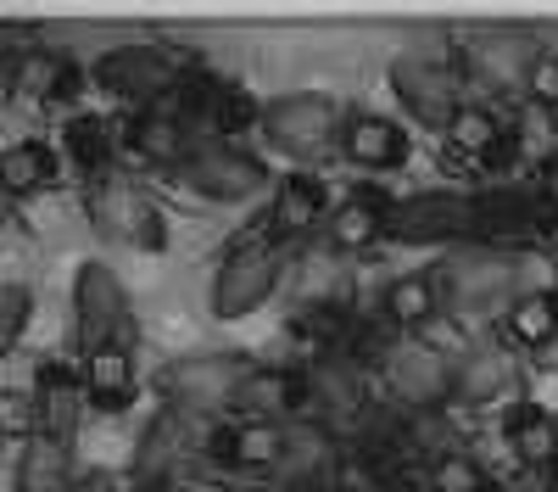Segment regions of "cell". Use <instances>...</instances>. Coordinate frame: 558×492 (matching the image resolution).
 Masks as SVG:
<instances>
[{
  "label": "cell",
  "mask_w": 558,
  "mask_h": 492,
  "mask_svg": "<svg viewBox=\"0 0 558 492\" xmlns=\"http://www.w3.org/2000/svg\"><path fill=\"white\" fill-rule=\"evenodd\" d=\"M73 320H78V347L96 352L112 347L129 325V291L118 286V275L107 263H84L73 280Z\"/></svg>",
  "instance_id": "cell-5"
},
{
  "label": "cell",
  "mask_w": 558,
  "mask_h": 492,
  "mask_svg": "<svg viewBox=\"0 0 558 492\" xmlns=\"http://www.w3.org/2000/svg\"><path fill=\"white\" fill-rule=\"evenodd\" d=\"M447 141H452L458 157H470L481 168H508V163H514V152H520L514 146L520 134H508L497 123V112H486V107H458V118L447 123Z\"/></svg>",
  "instance_id": "cell-14"
},
{
  "label": "cell",
  "mask_w": 558,
  "mask_h": 492,
  "mask_svg": "<svg viewBox=\"0 0 558 492\" xmlns=\"http://www.w3.org/2000/svg\"><path fill=\"white\" fill-rule=\"evenodd\" d=\"M23 34H28V28H17V23H0V73H7V79H12V68L23 62V51H28Z\"/></svg>",
  "instance_id": "cell-39"
},
{
  "label": "cell",
  "mask_w": 558,
  "mask_h": 492,
  "mask_svg": "<svg viewBox=\"0 0 558 492\" xmlns=\"http://www.w3.org/2000/svg\"><path fill=\"white\" fill-rule=\"evenodd\" d=\"M279 476L291 481V492H313L324 487V476H330V436L302 425L286 436V459H279Z\"/></svg>",
  "instance_id": "cell-26"
},
{
  "label": "cell",
  "mask_w": 558,
  "mask_h": 492,
  "mask_svg": "<svg viewBox=\"0 0 558 492\" xmlns=\"http://www.w3.org/2000/svg\"><path fill=\"white\" fill-rule=\"evenodd\" d=\"M508 442H514V454L525 465H536V470L558 459V425L547 420V409H531V403L508 420Z\"/></svg>",
  "instance_id": "cell-31"
},
{
  "label": "cell",
  "mask_w": 558,
  "mask_h": 492,
  "mask_svg": "<svg viewBox=\"0 0 558 492\" xmlns=\"http://www.w3.org/2000/svg\"><path fill=\"white\" fill-rule=\"evenodd\" d=\"M436 302H441V286L430 275H402V280L386 286V320L413 331V325L436 320Z\"/></svg>",
  "instance_id": "cell-30"
},
{
  "label": "cell",
  "mask_w": 558,
  "mask_h": 492,
  "mask_svg": "<svg viewBox=\"0 0 558 492\" xmlns=\"http://www.w3.org/2000/svg\"><path fill=\"white\" fill-rule=\"evenodd\" d=\"M7 207H12V202H7V196H0V218H7Z\"/></svg>",
  "instance_id": "cell-43"
},
{
  "label": "cell",
  "mask_w": 558,
  "mask_h": 492,
  "mask_svg": "<svg viewBox=\"0 0 558 492\" xmlns=\"http://www.w3.org/2000/svg\"><path fill=\"white\" fill-rule=\"evenodd\" d=\"M17 492H73L68 442L34 431L28 447H23V459H17Z\"/></svg>",
  "instance_id": "cell-25"
},
{
  "label": "cell",
  "mask_w": 558,
  "mask_h": 492,
  "mask_svg": "<svg viewBox=\"0 0 558 492\" xmlns=\"http://www.w3.org/2000/svg\"><path fill=\"white\" fill-rule=\"evenodd\" d=\"M542 492H558V481H547V487H542Z\"/></svg>",
  "instance_id": "cell-44"
},
{
  "label": "cell",
  "mask_w": 558,
  "mask_h": 492,
  "mask_svg": "<svg viewBox=\"0 0 558 492\" xmlns=\"http://www.w3.org/2000/svg\"><path fill=\"white\" fill-rule=\"evenodd\" d=\"M336 291H341V268H336L330 257H307V263H302V280H296V297L307 302V313H313L318 302H336Z\"/></svg>",
  "instance_id": "cell-35"
},
{
  "label": "cell",
  "mask_w": 558,
  "mask_h": 492,
  "mask_svg": "<svg viewBox=\"0 0 558 492\" xmlns=\"http://www.w3.org/2000/svg\"><path fill=\"white\" fill-rule=\"evenodd\" d=\"M430 487H436V492H502V487H497L470 454H458V447H447V454L436 459Z\"/></svg>",
  "instance_id": "cell-34"
},
{
  "label": "cell",
  "mask_w": 558,
  "mask_h": 492,
  "mask_svg": "<svg viewBox=\"0 0 558 492\" xmlns=\"http://www.w3.org/2000/svg\"><path fill=\"white\" fill-rule=\"evenodd\" d=\"M263 129L279 152L291 157H313L324 152V141L336 134V101L330 96H286L279 107L263 112Z\"/></svg>",
  "instance_id": "cell-9"
},
{
  "label": "cell",
  "mask_w": 558,
  "mask_h": 492,
  "mask_svg": "<svg viewBox=\"0 0 558 492\" xmlns=\"http://www.w3.org/2000/svg\"><path fill=\"white\" fill-rule=\"evenodd\" d=\"M458 230H475V202H463L452 191H425L391 213V236L402 241H447Z\"/></svg>",
  "instance_id": "cell-12"
},
{
  "label": "cell",
  "mask_w": 558,
  "mask_h": 492,
  "mask_svg": "<svg viewBox=\"0 0 558 492\" xmlns=\"http://www.w3.org/2000/svg\"><path fill=\"white\" fill-rule=\"evenodd\" d=\"M89 73H96V84L107 96L146 101V107H162L168 96H179V89L191 84V62L179 51H162V45H118V51H107Z\"/></svg>",
  "instance_id": "cell-2"
},
{
  "label": "cell",
  "mask_w": 558,
  "mask_h": 492,
  "mask_svg": "<svg viewBox=\"0 0 558 492\" xmlns=\"http://www.w3.org/2000/svg\"><path fill=\"white\" fill-rule=\"evenodd\" d=\"M129 141L134 152L146 163H168V168H184L191 163V129H184V118L162 101V107H146L134 123H129Z\"/></svg>",
  "instance_id": "cell-18"
},
{
  "label": "cell",
  "mask_w": 558,
  "mask_h": 492,
  "mask_svg": "<svg viewBox=\"0 0 558 492\" xmlns=\"http://www.w3.org/2000/svg\"><path fill=\"white\" fill-rule=\"evenodd\" d=\"M62 141H68V157H73L84 173L101 179V168H107V157H112V134H107L101 118H73Z\"/></svg>",
  "instance_id": "cell-33"
},
{
  "label": "cell",
  "mask_w": 558,
  "mask_h": 492,
  "mask_svg": "<svg viewBox=\"0 0 558 492\" xmlns=\"http://www.w3.org/2000/svg\"><path fill=\"white\" fill-rule=\"evenodd\" d=\"M89 218H96V230L112 236V241H129L140 252H162L168 247V224H162V207L129 185V179H96V191H89Z\"/></svg>",
  "instance_id": "cell-3"
},
{
  "label": "cell",
  "mask_w": 558,
  "mask_h": 492,
  "mask_svg": "<svg viewBox=\"0 0 558 492\" xmlns=\"http://www.w3.org/2000/svg\"><path fill=\"white\" fill-rule=\"evenodd\" d=\"M134 492H173V487H168V481H140Z\"/></svg>",
  "instance_id": "cell-42"
},
{
  "label": "cell",
  "mask_w": 558,
  "mask_h": 492,
  "mask_svg": "<svg viewBox=\"0 0 558 492\" xmlns=\"http://www.w3.org/2000/svg\"><path fill=\"white\" fill-rule=\"evenodd\" d=\"M520 268L525 257H508V252H458L447 257L436 275H441V291L452 308H492L502 302V291H514L520 286Z\"/></svg>",
  "instance_id": "cell-6"
},
{
  "label": "cell",
  "mask_w": 558,
  "mask_h": 492,
  "mask_svg": "<svg viewBox=\"0 0 558 492\" xmlns=\"http://www.w3.org/2000/svg\"><path fill=\"white\" fill-rule=\"evenodd\" d=\"M536 62H542L536 39L520 34V28H481L470 39V51H463V68H470L486 89H502V96H525Z\"/></svg>",
  "instance_id": "cell-4"
},
{
  "label": "cell",
  "mask_w": 558,
  "mask_h": 492,
  "mask_svg": "<svg viewBox=\"0 0 558 492\" xmlns=\"http://www.w3.org/2000/svg\"><path fill=\"white\" fill-rule=\"evenodd\" d=\"M525 96L558 112V57H542V62H536V73H531V89H525Z\"/></svg>",
  "instance_id": "cell-38"
},
{
  "label": "cell",
  "mask_w": 558,
  "mask_h": 492,
  "mask_svg": "<svg viewBox=\"0 0 558 492\" xmlns=\"http://www.w3.org/2000/svg\"><path fill=\"white\" fill-rule=\"evenodd\" d=\"M84 403H96L101 415H123L134 403V358L123 341L84 352Z\"/></svg>",
  "instance_id": "cell-16"
},
{
  "label": "cell",
  "mask_w": 558,
  "mask_h": 492,
  "mask_svg": "<svg viewBox=\"0 0 558 492\" xmlns=\"http://www.w3.org/2000/svg\"><path fill=\"white\" fill-rule=\"evenodd\" d=\"M536 196H542V207H558V157L542 163V173H536Z\"/></svg>",
  "instance_id": "cell-40"
},
{
  "label": "cell",
  "mask_w": 558,
  "mask_h": 492,
  "mask_svg": "<svg viewBox=\"0 0 558 492\" xmlns=\"http://www.w3.org/2000/svg\"><path fill=\"white\" fill-rule=\"evenodd\" d=\"M78 409H84V375H73L68 364H39V375H34V431L73 442Z\"/></svg>",
  "instance_id": "cell-13"
},
{
  "label": "cell",
  "mask_w": 558,
  "mask_h": 492,
  "mask_svg": "<svg viewBox=\"0 0 558 492\" xmlns=\"http://www.w3.org/2000/svg\"><path fill=\"white\" fill-rule=\"evenodd\" d=\"M324 218V185L307 173H291L279 179V196H274V230L279 236H302Z\"/></svg>",
  "instance_id": "cell-28"
},
{
  "label": "cell",
  "mask_w": 558,
  "mask_h": 492,
  "mask_svg": "<svg viewBox=\"0 0 558 492\" xmlns=\"http://www.w3.org/2000/svg\"><path fill=\"white\" fill-rule=\"evenodd\" d=\"M391 89L397 101L430 129H447L458 118V96H452V68L430 62V57H397L391 62Z\"/></svg>",
  "instance_id": "cell-8"
},
{
  "label": "cell",
  "mask_w": 558,
  "mask_h": 492,
  "mask_svg": "<svg viewBox=\"0 0 558 492\" xmlns=\"http://www.w3.org/2000/svg\"><path fill=\"white\" fill-rule=\"evenodd\" d=\"M386 375H391V392L413 415H430L452 397V364H441V352H430V347H391Z\"/></svg>",
  "instance_id": "cell-10"
},
{
  "label": "cell",
  "mask_w": 558,
  "mask_h": 492,
  "mask_svg": "<svg viewBox=\"0 0 558 492\" xmlns=\"http://www.w3.org/2000/svg\"><path fill=\"white\" fill-rule=\"evenodd\" d=\"M184 179H191L196 196L241 202V196H252L263 185V163H252L235 146H202V152H191V163H184Z\"/></svg>",
  "instance_id": "cell-11"
},
{
  "label": "cell",
  "mask_w": 558,
  "mask_h": 492,
  "mask_svg": "<svg viewBox=\"0 0 558 492\" xmlns=\"http://www.w3.org/2000/svg\"><path fill=\"white\" fill-rule=\"evenodd\" d=\"M313 386H318V403H324V415H330L336 425H357L363 420V386H357V375L352 370H341V364H324L318 375H313Z\"/></svg>",
  "instance_id": "cell-32"
},
{
  "label": "cell",
  "mask_w": 558,
  "mask_h": 492,
  "mask_svg": "<svg viewBox=\"0 0 558 492\" xmlns=\"http://www.w3.org/2000/svg\"><path fill=\"white\" fill-rule=\"evenodd\" d=\"M263 112H257V101L246 96V89H218L213 96V123L223 129V134H235V129H246V123H257Z\"/></svg>",
  "instance_id": "cell-36"
},
{
  "label": "cell",
  "mask_w": 558,
  "mask_h": 492,
  "mask_svg": "<svg viewBox=\"0 0 558 492\" xmlns=\"http://www.w3.org/2000/svg\"><path fill=\"white\" fill-rule=\"evenodd\" d=\"M252 364L246 358H179V364L162 375V392H168V409L179 415H207V409H229L241 375Z\"/></svg>",
  "instance_id": "cell-7"
},
{
  "label": "cell",
  "mask_w": 558,
  "mask_h": 492,
  "mask_svg": "<svg viewBox=\"0 0 558 492\" xmlns=\"http://www.w3.org/2000/svg\"><path fill=\"white\" fill-rule=\"evenodd\" d=\"M291 403H296V381H291L286 370L252 364V370L241 375L235 397H229V409H235L241 420H263V425H274V415H279V409H291Z\"/></svg>",
  "instance_id": "cell-21"
},
{
  "label": "cell",
  "mask_w": 558,
  "mask_h": 492,
  "mask_svg": "<svg viewBox=\"0 0 558 492\" xmlns=\"http://www.w3.org/2000/svg\"><path fill=\"white\" fill-rule=\"evenodd\" d=\"M536 224H542V196H531V191L497 185V191L475 196V230H486V236H520V230H536Z\"/></svg>",
  "instance_id": "cell-23"
},
{
  "label": "cell",
  "mask_w": 558,
  "mask_h": 492,
  "mask_svg": "<svg viewBox=\"0 0 558 492\" xmlns=\"http://www.w3.org/2000/svg\"><path fill=\"white\" fill-rule=\"evenodd\" d=\"M341 146L357 168H402L408 163V141L391 118H352Z\"/></svg>",
  "instance_id": "cell-24"
},
{
  "label": "cell",
  "mask_w": 558,
  "mask_h": 492,
  "mask_svg": "<svg viewBox=\"0 0 558 492\" xmlns=\"http://www.w3.org/2000/svg\"><path fill=\"white\" fill-rule=\"evenodd\" d=\"M286 436H291V431H279V425L241 420V425L218 431L207 447H213V459H218V465H235V470H268V465L286 459Z\"/></svg>",
  "instance_id": "cell-17"
},
{
  "label": "cell",
  "mask_w": 558,
  "mask_h": 492,
  "mask_svg": "<svg viewBox=\"0 0 558 492\" xmlns=\"http://www.w3.org/2000/svg\"><path fill=\"white\" fill-rule=\"evenodd\" d=\"M508 381H514V358H508L502 347H475V352L458 358L452 397H463V403H492V397H502Z\"/></svg>",
  "instance_id": "cell-22"
},
{
  "label": "cell",
  "mask_w": 558,
  "mask_h": 492,
  "mask_svg": "<svg viewBox=\"0 0 558 492\" xmlns=\"http://www.w3.org/2000/svg\"><path fill=\"white\" fill-rule=\"evenodd\" d=\"M191 454V415H179V409H162L146 436H140V454H134V470L140 481H168V470Z\"/></svg>",
  "instance_id": "cell-19"
},
{
  "label": "cell",
  "mask_w": 558,
  "mask_h": 492,
  "mask_svg": "<svg viewBox=\"0 0 558 492\" xmlns=\"http://www.w3.org/2000/svg\"><path fill=\"white\" fill-rule=\"evenodd\" d=\"M274 213L252 218L246 224V236L229 247L223 268H218V286H213V308H218V320H241V313L263 308L268 291L279 286V252H274Z\"/></svg>",
  "instance_id": "cell-1"
},
{
  "label": "cell",
  "mask_w": 558,
  "mask_h": 492,
  "mask_svg": "<svg viewBox=\"0 0 558 492\" xmlns=\"http://www.w3.org/2000/svg\"><path fill=\"white\" fill-rule=\"evenodd\" d=\"M23 325H28V291L23 286H0V352H12Z\"/></svg>",
  "instance_id": "cell-37"
},
{
  "label": "cell",
  "mask_w": 558,
  "mask_h": 492,
  "mask_svg": "<svg viewBox=\"0 0 558 492\" xmlns=\"http://www.w3.org/2000/svg\"><path fill=\"white\" fill-rule=\"evenodd\" d=\"M57 185V152L45 141H12L0 152V196H39Z\"/></svg>",
  "instance_id": "cell-20"
},
{
  "label": "cell",
  "mask_w": 558,
  "mask_h": 492,
  "mask_svg": "<svg viewBox=\"0 0 558 492\" xmlns=\"http://www.w3.org/2000/svg\"><path fill=\"white\" fill-rule=\"evenodd\" d=\"M502 336L514 347H547L558 336V297H547V291L514 297L508 313H502Z\"/></svg>",
  "instance_id": "cell-27"
},
{
  "label": "cell",
  "mask_w": 558,
  "mask_h": 492,
  "mask_svg": "<svg viewBox=\"0 0 558 492\" xmlns=\"http://www.w3.org/2000/svg\"><path fill=\"white\" fill-rule=\"evenodd\" d=\"M330 247H341V252H352V247H368L380 230H386V202L380 196H352V202H341L336 213H330Z\"/></svg>",
  "instance_id": "cell-29"
},
{
  "label": "cell",
  "mask_w": 558,
  "mask_h": 492,
  "mask_svg": "<svg viewBox=\"0 0 558 492\" xmlns=\"http://www.w3.org/2000/svg\"><path fill=\"white\" fill-rule=\"evenodd\" d=\"M313 492H336V487H313Z\"/></svg>",
  "instance_id": "cell-45"
},
{
  "label": "cell",
  "mask_w": 558,
  "mask_h": 492,
  "mask_svg": "<svg viewBox=\"0 0 558 492\" xmlns=\"http://www.w3.org/2000/svg\"><path fill=\"white\" fill-rule=\"evenodd\" d=\"M12 89L34 107H57V101H73L78 89V68L62 57V51H45V45H28L23 62L12 68Z\"/></svg>",
  "instance_id": "cell-15"
},
{
  "label": "cell",
  "mask_w": 558,
  "mask_h": 492,
  "mask_svg": "<svg viewBox=\"0 0 558 492\" xmlns=\"http://www.w3.org/2000/svg\"><path fill=\"white\" fill-rule=\"evenodd\" d=\"M73 492H118V487H112V476H84V481H73Z\"/></svg>",
  "instance_id": "cell-41"
}]
</instances>
